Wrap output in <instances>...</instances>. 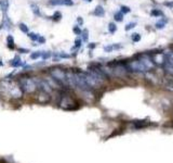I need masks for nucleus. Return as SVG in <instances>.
Segmentation results:
<instances>
[{
    "label": "nucleus",
    "instance_id": "nucleus-1",
    "mask_svg": "<svg viewBox=\"0 0 173 163\" xmlns=\"http://www.w3.org/2000/svg\"><path fill=\"white\" fill-rule=\"evenodd\" d=\"M0 94L7 99L18 100L22 99L25 92L23 91L18 81L16 82L12 78L5 77V79L0 82Z\"/></svg>",
    "mask_w": 173,
    "mask_h": 163
},
{
    "label": "nucleus",
    "instance_id": "nucleus-2",
    "mask_svg": "<svg viewBox=\"0 0 173 163\" xmlns=\"http://www.w3.org/2000/svg\"><path fill=\"white\" fill-rule=\"evenodd\" d=\"M18 83L22 87L23 91L27 95H34L38 91V85L36 82V77L21 76L18 78Z\"/></svg>",
    "mask_w": 173,
    "mask_h": 163
},
{
    "label": "nucleus",
    "instance_id": "nucleus-3",
    "mask_svg": "<svg viewBox=\"0 0 173 163\" xmlns=\"http://www.w3.org/2000/svg\"><path fill=\"white\" fill-rule=\"evenodd\" d=\"M58 107L63 110H75L78 108V103L71 95L63 92L58 100Z\"/></svg>",
    "mask_w": 173,
    "mask_h": 163
},
{
    "label": "nucleus",
    "instance_id": "nucleus-4",
    "mask_svg": "<svg viewBox=\"0 0 173 163\" xmlns=\"http://www.w3.org/2000/svg\"><path fill=\"white\" fill-rule=\"evenodd\" d=\"M49 75L56 79L61 85L67 86V70L61 66H53L49 68Z\"/></svg>",
    "mask_w": 173,
    "mask_h": 163
},
{
    "label": "nucleus",
    "instance_id": "nucleus-5",
    "mask_svg": "<svg viewBox=\"0 0 173 163\" xmlns=\"http://www.w3.org/2000/svg\"><path fill=\"white\" fill-rule=\"evenodd\" d=\"M126 66H127L129 72H131V73H146V72H148L147 68H145V65L142 63V61L138 59V58L126 61Z\"/></svg>",
    "mask_w": 173,
    "mask_h": 163
},
{
    "label": "nucleus",
    "instance_id": "nucleus-6",
    "mask_svg": "<svg viewBox=\"0 0 173 163\" xmlns=\"http://www.w3.org/2000/svg\"><path fill=\"white\" fill-rule=\"evenodd\" d=\"M136 58L142 61V63L145 65V68H147V71H153L154 68H156V64L154 63L153 61V58H151V54L149 52H143V53H140L136 55Z\"/></svg>",
    "mask_w": 173,
    "mask_h": 163
},
{
    "label": "nucleus",
    "instance_id": "nucleus-7",
    "mask_svg": "<svg viewBox=\"0 0 173 163\" xmlns=\"http://www.w3.org/2000/svg\"><path fill=\"white\" fill-rule=\"evenodd\" d=\"M151 54L156 66H164V64L166 63V54L164 51H156Z\"/></svg>",
    "mask_w": 173,
    "mask_h": 163
},
{
    "label": "nucleus",
    "instance_id": "nucleus-8",
    "mask_svg": "<svg viewBox=\"0 0 173 163\" xmlns=\"http://www.w3.org/2000/svg\"><path fill=\"white\" fill-rule=\"evenodd\" d=\"M50 100H51V96L49 92L43 90H38L36 92V101L37 102H39L41 104H45L50 102Z\"/></svg>",
    "mask_w": 173,
    "mask_h": 163
},
{
    "label": "nucleus",
    "instance_id": "nucleus-9",
    "mask_svg": "<svg viewBox=\"0 0 173 163\" xmlns=\"http://www.w3.org/2000/svg\"><path fill=\"white\" fill-rule=\"evenodd\" d=\"M49 5H66V7H71L74 5L73 0H50Z\"/></svg>",
    "mask_w": 173,
    "mask_h": 163
},
{
    "label": "nucleus",
    "instance_id": "nucleus-10",
    "mask_svg": "<svg viewBox=\"0 0 173 163\" xmlns=\"http://www.w3.org/2000/svg\"><path fill=\"white\" fill-rule=\"evenodd\" d=\"M2 27L5 28V29H11L12 26H13V24H12V21L10 20V18L8 16V14L7 13H3V20H2Z\"/></svg>",
    "mask_w": 173,
    "mask_h": 163
},
{
    "label": "nucleus",
    "instance_id": "nucleus-11",
    "mask_svg": "<svg viewBox=\"0 0 173 163\" xmlns=\"http://www.w3.org/2000/svg\"><path fill=\"white\" fill-rule=\"evenodd\" d=\"M10 65L12 68H21V66H24V63L22 62V60L18 55H15L13 59L10 61Z\"/></svg>",
    "mask_w": 173,
    "mask_h": 163
},
{
    "label": "nucleus",
    "instance_id": "nucleus-12",
    "mask_svg": "<svg viewBox=\"0 0 173 163\" xmlns=\"http://www.w3.org/2000/svg\"><path fill=\"white\" fill-rule=\"evenodd\" d=\"M104 14H105V10L103 8L101 5H98L95 7V9L93 11V15L94 16H98V18H102L104 16Z\"/></svg>",
    "mask_w": 173,
    "mask_h": 163
},
{
    "label": "nucleus",
    "instance_id": "nucleus-13",
    "mask_svg": "<svg viewBox=\"0 0 173 163\" xmlns=\"http://www.w3.org/2000/svg\"><path fill=\"white\" fill-rule=\"evenodd\" d=\"M162 68H164V73H166L167 75L173 77V65H171V64L169 63V62H167V61H166V63L164 64Z\"/></svg>",
    "mask_w": 173,
    "mask_h": 163
},
{
    "label": "nucleus",
    "instance_id": "nucleus-14",
    "mask_svg": "<svg viewBox=\"0 0 173 163\" xmlns=\"http://www.w3.org/2000/svg\"><path fill=\"white\" fill-rule=\"evenodd\" d=\"M166 54V61L173 65V49H168L164 51Z\"/></svg>",
    "mask_w": 173,
    "mask_h": 163
},
{
    "label": "nucleus",
    "instance_id": "nucleus-15",
    "mask_svg": "<svg viewBox=\"0 0 173 163\" xmlns=\"http://www.w3.org/2000/svg\"><path fill=\"white\" fill-rule=\"evenodd\" d=\"M9 0H0V10L2 11V13H7V11L9 9Z\"/></svg>",
    "mask_w": 173,
    "mask_h": 163
},
{
    "label": "nucleus",
    "instance_id": "nucleus-16",
    "mask_svg": "<svg viewBox=\"0 0 173 163\" xmlns=\"http://www.w3.org/2000/svg\"><path fill=\"white\" fill-rule=\"evenodd\" d=\"M167 23H168V20H167V18H160V20H158V21L156 22L155 26L157 29H164Z\"/></svg>",
    "mask_w": 173,
    "mask_h": 163
},
{
    "label": "nucleus",
    "instance_id": "nucleus-17",
    "mask_svg": "<svg viewBox=\"0 0 173 163\" xmlns=\"http://www.w3.org/2000/svg\"><path fill=\"white\" fill-rule=\"evenodd\" d=\"M7 46L10 49H14L15 48V42H14V38L12 35H8L7 36Z\"/></svg>",
    "mask_w": 173,
    "mask_h": 163
},
{
    "label": "nucleus",
    "instance_id": "nucleus-18",
    "mask_svg": "<svg viewBox=\"0 0 173 163\" xmlns=\"http://www.w3.org/2000/svg\"><path fill=\"white\" fill-rule=\"evenodd\" d=\"M31 12L35 14L36 16H41V12H40L39 7L36 5V3L31 2Z\"/></svg>",
    "mask_w": 173,
    "mask_h": 163
},
{
    "label": "nucleus",
    "instance_id": "nucleus-19",
    "mask_svg": "<svg viewBox=\"0 0 173 163\" xmlns=\"http://www.w3.org/2000/svg\"><path fill=\"white\" fill-rule=\"evenodd\" d=\"M123 16L124 14L121 12V11H117V12H115V14H114V20H115L116 22H122L123 21Z\"/></svg>",
    "mask_w": 173,
    "mask_h": 163
},
{
    "label": "nucleus",
    "instance_id": "nucleus-20",
    "mask_svg": "<svg viewBox=\"0 0 173 163\" xmlns=\"http://www.w3.org/2000/svg\"><path fill=\"white\" fill-rule=\"evenodd\" d=\"M164 89H166V90L173 91V81H170V79H167V81H164Z\"/></svg>",
    "mask_w": 173,
    "mask_h": 163
},
{
    "label": "nucleus",
    "instance_id": "nucleus-21",
    "mask_svg": "<svg viewBox=\"0 0 173 163\" xmlns=\"http://www.w3.org/2000/svg\"><path fill=\"white\" fill-rule=\"evenodd\" d=\"M27 36L29 37V39H31V40H33L34 41V42H37V41H38V39H39V37H40V35L39 34H37V33H28V34H27Z\"/></svg>",
    "mask_w": 173,
    "mask_h": 163
},
{
    "label": "nucleus",
    "instance_id": "nucleus-22",
    "mask_svg": "<svg viewBox=\"0 0 173 163\" xmlns=\"http://www.w3.org/2000/svg\"><path fill=\"white\" fill-rule=\"evenodd\" d=\"M18 28L21 29V32H23L24 34H28L29 33V28L27 26L25 23H20L18 24Z\"/></svg>",
    "mask_w": 173,
    "mask_h": 163
},
{
    "label": "nucleus",
    "instance_id": "nucleus-23",
    "mask_svg": "<svg viewBox=\"0 0 173 163\" xmlns=\"http://www.w3.org/2000/svg\"><path fill=\"white\" fill-rule=\"evenodd\" d=\"M108 32L111 34H115L117 32V25H116L115 22H111L108 24Z\"/></svg>",
    "mask_w": 173,
    "mask_h": 163
},
{
    "label": "nucleus",
    "instance_id": "nucleus-24",
    "mask_svg": "<svg viewBox=\"0 0 173 163\" xmlns=\"http://www.w3.org/2000/svg\"><path fill=\"white\" fill-rule=\"evenodd\" d=\"M134 125L136 128H143L148 125V122H144V121H134Z\"/></svg>",
    "mask_w": 173,
    "mask_h": 163
},
{
    "label": "nucleus",
    "instance_id": "nucleus-25",
    "mask_svg": "<svg viewBox=\"0 0 173 163\" xmlns=\"http://www.w3.org/2000/svg\"><path fill=\"white\" fill-rule=\"evenodd\" d=\"M151 14L153 15V16H156V18H160V16H164V12H162L161 10H158V9L151 10Z\"/></svg>",
    "mask_w": 173,
    "mask_h": 163
},
{
    "label": "nucleus",
    "instance_id": "nucleus-26",
    "mask_svg": "<svg viewBox=\"0 0 173 163\" xmlns=\"http://www.w3.org/2000/svg\"><path fill=\"white\" fill-rule=\"evenodd\" d=\"M41 55H42V51H35V52H31V59L37 60L41 58Z\"/></svg>",
    "mask_w": 173,
    "mask_h": 163
},
{
    "label": "nucleus",
    "instance_id": "nucleus-27",
    "mask_svg": "<svg viewBox=\"0 0 173 163\" xmlns=\"http://www.w3.org/2000/svg\"><path fill=\"white\" fill-rule=\"evenodd\" d=\"M53 54H52V52H50V51H42V55H41V59L43 60V61H45V60L50 59L51 57H52Z\"/></svg>",
    "mask_w": 173,
    "mask_h": 163
},
{
    "label": "nucleus",
    "instance_id": "nucleus-28",
    "mask_svg": "<svg viewBox=\"0 0 173 163\" xmlns=\"http://www.w3.org/2000/svg\"><path fill=\"white\" fill-rule=\"evenodd\" d=\"M82 41H83V40H82L81 38H77V39L75 40V46L73 47V50H74V49H79L80 47L82 46Z\"/></svg>",
    "mask_w": 173,
    "mask_h": 163
},
{
    "label": "nucleus",
    "instance_id": "nucleus-29",
    "mask_svg": "<svg viewBox=\"0 0 173 163\" xmlns=\"http://www.w3.org/2000/svg\"><path fill=\"white\" fill-rule=\"evenodd\" d=\"M135 26H136V22H130V23H128V24L126 25V27H124V29H126L127 32H129V31L133 29V28H134Z\"/></svg>",
    "mask_w": 173,
    "mask_h": 163
},
{
    "label": "nucleus",
    "instance_id": "nucleus-30",
    "mask_svg": "<svg viewBox=\"0 0 173 163\" xmlns=\"http://www.w3.org/2000/svg\"><path fill=\"white\" fill-rule=\"evenodd\" d=\"M51 18H52L53 21H60V20L62 18V13L58 12V11H56V12H54L53 13V15L51 16Z\"/></svg>",
    "mask_w": 173,
    "mask_h": 163
},
{
    "label": "nucleus",
    "instance_id": "nucleus-31",
    "mask_svg": "<svg viewBox=\"0 0 173 163\" xmlns=\"http://www.w3.org/2000/svg\"><path fill=\"white\" fill-rule=\"evenodd\" d=\"M131 39H132L133 42H138V41L141 40V35L138 34V33H134V34L131 35Z\"/></svg>",
    "mask_w": 173,
    "mask_h": 163
},
{
    "label": "nucleus",
    "instance_id": "nucleus-32",
    "mask_svg": "<svg viewBox=\"0 0 173 163\" xmlns=\"http://www.w3.org/2000/svg\"><path fill=\"white\" fill-rule=\"evenodd\" d=\"M119 11H121L123 14H128L131 12V9H130V7H128V5H121Z\"/></svg>",
    "mask_w": 173,
    "mask_h": 163
},
{
    "label": "nucleus",
    "instance_id": "nucleus-33",
    "mask_svg": "<svg viewBox=\"0 0 173 163\" xmlns=\"http://www.w3.org/2000/svg\"><path fill=\"white\" fill-rule=\"evenodd\" d=\"M80 36H81V39H82V40L87 41V40H88V37H89V32H88L87 29H83Z\"/></svg>",
    "mask_w": 173,
    "mask_h": 163
},
{
    "label": "nucleus",
    "instance_id": "nucleus-34",
    "mask_svg": "<svg viewBox=\"0 0 173 163\" xmlns=\"http://www.w3.org/2000/svg\"><path fill=\"white\" fill-rule=\"evenodd\" d=\"M73 32L75 33L76 35H81V33H82V29L80 28L79 25H76V26H74V28H73Z\"/></svg>",
    "mask_w": 173,
    "mask_h": 163
},
{
    "label": "nucleus",
    "instance_id": "nucleus-35",
    "mask_svg": "<svg viewBox=\"0 0 173 163\" xmlns=\"http://www.w3.org/2000/svg\"><path fill=\"white\" fill-rule=\"evenodd\" d=\"M113 50H114V47H113V45L105 46V47H104V51H105V52H111Z\"/></svg>",
    "mask_w": 173,
    "mask_h": 163
},
{
    "label": "nucleus",
    "instance_id": "nucleus-36",
    "mask_svg": "<svg viewBox=\"0 0 173 163\" xmlns=\"http://www.w3.org/2000/svg\"><path fill=\"white\" fill-rule=\"evenodd\" d=\"M18 52H21V53H27V52H29V49H26V48H18Z\"/></svg>",
    "mask_w": 173,
    "mask_h": 163
},
{
    "label": "nucleus",
    "instance_id": "nucleus-37",
    "mask_svg": "<svg viewBox=\"0 0 173 163\" xmlns=\"http://www.w3.org/2000/svg\"><path fill=\"white\" fill-rule=\"evenodd\" d=\"M88 49H94L95 47H96V42H90V44H88Z\"/></svg>",
    "mask_w": 173,
    "mask_h": 163
},
{
    "label": "nucleus",
    "instance_id": "nucleus-38",
    "mask_svg": "<svg viewBox=\"0 0 173 163\" xmlns=\"http://www.w3.org/2000/svg\"><path fill=\"white\" fill-rule=\"evenodd\" d=\"M77 23H78L79 26H81V25L83 24V18H81V16H78V18H77Z\"/></svg>",
    "mask_w": 173,
    "mask_h": 163
},
{
    "label": "nucleus",
    "instance_id": "nucleus-39",
    "mask_svg": "<svg viewBox=\"0 0 173 163\" xmlns=\"http://www.w3.org/2000/svg\"><path fill=\"white\" fill-rule=\"evenodd\" d=\"M38 44H45V38L43 36H41L40 35V37H39V39H38V41H37Z\"/></svg>",
    "mask_w": 173,
    "mask_h": 163
},
{
    "label": "nucleus",
    "instance_id": "nucleus-40",
    "mask_svg": "<svg viewBox=\"0 0 173 163\" xmlns=\"http://www.w3.org/2000/svg\"><path fill=\"white\" fill-rule=\"evenodd\" d=\"M113 47H114V50H119V49H121L122 46L119 45V44H115V45H113Z\"/></svg>",
    "mask_w": 173,
    "mask_h": 163
},
{
    "label": "nucleus",
    "instance_id": "nucleus-41",
    "mask_svg": "<svg viewBox=\"0 0 173 163\" xmlns=\"http://www.w3.org/2000/svg\"><path fill=\"white\" fill-rule=\"evenodd\" d=\"M164 5H168V7H170V8H172V7H173V3H172V2H164Z\"/></svg>",
    "mask_w": 173,
    "mask_h": 163
},
{
    "label": "nucleus",
    "instance_id": "nucleus-42",
    "mask_svg": "<svg viewBox=\"0 0 173 163\" xmlns=\"http://www.w3.org/2000/svg\"><path fill=\"white\" fill-rule=\"evenodd\" d=\"M3 65V62H2V60L0 59V66H2Z\"/></svg>",
    "mask_w": 173,
    "mask_h": 163
},
{
    "label": "nucleus",
    "instance_id": "nucleus-43",
    "mask_svg": "<svg viewBox=\"0 0 173 163\" xmlns=\"http://www.w3.org/2000/svg\"><path fill=\"white\" fill-rule=\"evenodd\" d=\"M84 1H85V2H91L92 0H84Z\"/></svg>",
    "mask_w": 173,
    "mask_h": 163
},
{
    "label": "nucleus",
    "instance_id": "nucleus-44",
    "mask_svg": "<svg viewBox=\"0 0 173 163\" xmlns=\"http://www.w3.org/2000/svg\"><path fill=\"white\" fill-rule=\"evenodd\" d=\"M1 28H2V25H0V29H1Z\"/></svg>",
    "mask_w": 173,
    "mask_h": 163
}]
</instances>
